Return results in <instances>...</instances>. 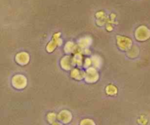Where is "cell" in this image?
Returning a JSON list of instances; mask_svg holds the SVG:
<instances>
[{"label": "cell", "mask_w": 150, "mask_h": 125, "mask_svg": "<svg viewBox=\"0 0 150 125\" xmlns=\"http://www.w3.org/2000/svg\"><path fill=\"white\" fill-rule=\"evenodd\" d=\"M58 118L63 123H68L71 120L72 115L67 111H62L59 115Z\"/></svg>", "instance_id": "obj_1"}, {"label": "cell", "mask_w": 150, "mask_h": 125, "mask_svg": "<svg viewBox=\"0 0 150 125\" xmlns=\"http://www.w3.org/2000/svg\"><path fill=\"white\" fill-rule=\"evenodd\" d=\"M80 125H95L94 121L91 119H84L81 122Z\"/></svg>", "instance_id": "obj_2"}, {"label": "cell", "mask_w": 150, "mask_h": 125, "mask_svg": "<svg viewBox=\"0 0 150 125\" xmlns=\"http://www.w3.org/2000/svg\"><path fill=\"white\" fill-rule=\"evenodd\" d=\"M56 119V115L54 113H50L48 115V119L50 122H54Z\"/></svg>", "instance_id": "obj_3"}, {"label": "cell", "mask_w": 150, "mask_h": 125, "mask_svg": "<svg viewBox=\"0 0 150 125\" xmlns=\"http://www.w3.org/2000/svg\"><path fill=\"white\" fill-rule=\"evenodd\" d=\"M53 125H62L61 124H59V123H57V122H54Z\"/></svg>", "instance_id": "obj_4"}]
</instances>
